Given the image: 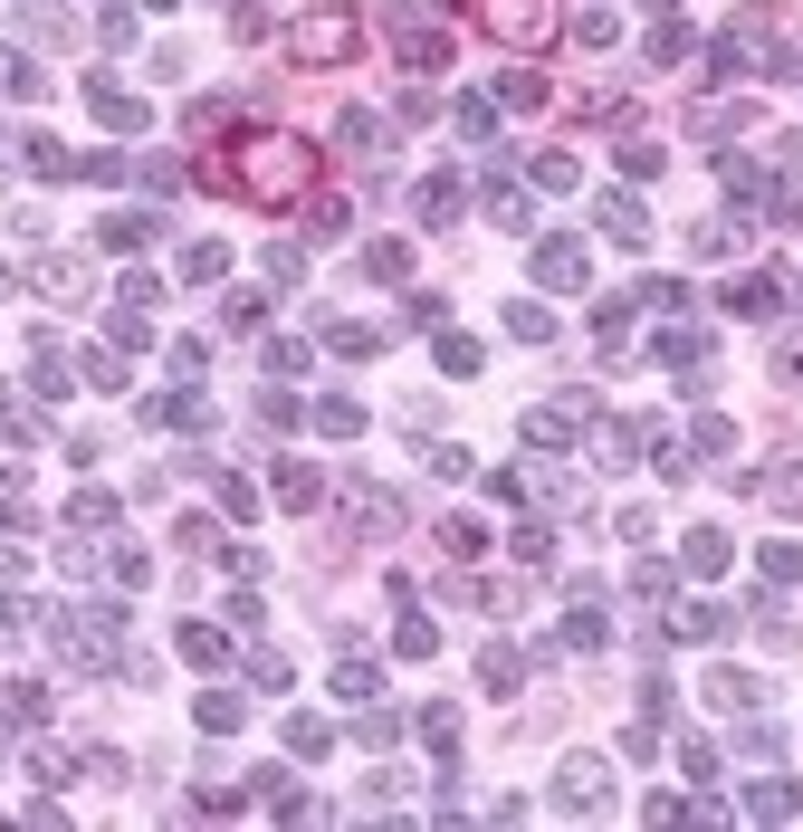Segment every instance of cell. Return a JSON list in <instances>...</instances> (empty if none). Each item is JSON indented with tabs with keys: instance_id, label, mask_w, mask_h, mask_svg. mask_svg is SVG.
<instances>
[{
	"instance_id": "36",
	"label": "cell",
	"mask_w": 803,
	"mask_h": 832,
	"mask_svg": "<svg viewBox=\"0 0 803 832\" xmlns=\"http://www.w3.org/2000/svg\"><path fill=\"white\" fill-rule=\"evenodd\" d=\"M0 469H10V459H0Z\"/></svg>"
},
{
	"instance_id": "11",
	"label": "cell",
	"mask_w": 803,
	"mask_h": 832,
	"mask_svg": "<svg viewBox=\"0 0 803 832\" xmlns=\"http://www.w3.org/2000/svg\"><path fill=\"white\" fill-rule=\"evenodd\" d=\"M708 699H717V709H756L765 680H746V670H708Z\"/></svg>"
},
{
	"instance_id": "35",
	"label": "cell",
	"mask_w": 803,
	"mask_h": 832,
	"mask_svg": "<svg viewBox=\"0 0 803 832\" xmlns=\"http://www.w3.org/2000/svg\"><path fill=\"white\" fill-rule=\"evenodd\" d=\"M239 717H249V709H239L230 690H211V699H201V727H239Z\"/></svg>"
},
{
	"instance_id": "23",
	"label": "cell",
	"mask_w": 803,
	"mask_h": 832,
	"mask_svg": "<svg viewBox=\"0 0 803 832\" xmlns=\"http://www.w3.org/2000/svg\"><path fill=\"white\" fill-rule=\"evenodd\" d=\"M680 632H688V642H717V632H727V613H717V603H688Z\"/></svg>"
},
{
	"instance_id": "28",
	"label": "cell",
	"mask_w": 803,
	"mask_h": 832,
	"mask_svg": "<svg viewBox=\"0 0 803 832\" xmlns=\"http://www.w3.org/2000/svg\"><path fill=\"white\" fill-rule=\"evenodd\" d=\"M287 746L297 756H326V717H287Z\"/></svg>"
},
{
	"instance_id": "25",
	"label": "cell",
	"mask_w": 803,
	"mask_h": 832,
	"mask_svg": "<svg viewBox=\"0 0 803 832\" xmlns=\"http://www.w3.org/2000/svg\"><path fill=\"white\" fill-rule=\"evenodd\" d=\"M374 690H383V670H364V661L335 670V699H374Z\"/></svg>"
},
{
	"instance_id": "12",
	"label": "cell",
	"mask_w": 803,
	"mask_h": 832,
	"mask_svg": "<svg viewBox=\"0 0 803 832\" xmlns=\"http://www.w3.org/2000/svg\"><path fill=\"white\" fill-rule=\"evenodd\" d=\"M153 230H163V220H153V211H116V220H106V230H96V239H106V249H143V239H153Z\"/></svg>"
},
{
	"instance_id": "24",
	"label": "cell",
	"mask_w": 803,
	"mask_h": 832,
	"mask_svg": "<svg viewBox=\"0 0 803 832\" xmlns=\"http://www.w3.org/2000/svg\"><path fill=\"white\" fill-rule=\"evenodd\" d=\"M220 268H230V259H220V239H191V249H182V278H220Z\"/></svg>"
},
{
	"instance_id": "33",
	"label": "cell",
	"mask_w": 803,
	"mask_h": 832,
	"mask_svg": "<svg viewBox=\"0 0 803 832\" xmlns=\"http://www.w3.org/2000/svg\"><path fill=\"white\" fill-rule=\"evenodd\" d=\"M68 517H77V526H116V498H106V488H87V498H77Z\"/></svg>"
},
{
	"instance_id": "5",
	"label": "cell",
	"mask_w": 803,
	"mask_h": 832,
	"mask_svg": "<svg viewBox=\"0 0 803 832\" xmlns=\"http://www.w3.org/2000/svg\"><path fill=\"white\" fill-rule=\"evenodd\" d=\"M555 804H565V813H603V804H613V775H603V756H574L565 775H555Z\"/></svg>"
},
{
	"instance_id": "8",
	"label": "cell",
	"mask_w": 803,
	"mask_h": 832,
	"mask_svg": "<svg viewBox=\"0 0 803 832\" xmlns=\"http://www.w3.org/2000/svg\"><path fill=\"white\" fill-rule=\"evenodd\" d=\"M87 106H96V116H106V125H116V135H135V125H143V96L106 87V77H96V87H87Z\"/></svg>"
},
{
	"instance_id": "7",
	"label": "cell",
	"mask_w": 803,
	"mask_h": 832,
	"mask_svg": "<svg viewBox=\"0 0 803 832\" xmlns=\"http://www.w3.org/2000/svg\"><path fill=\"white\" fill-rule=\"evenodd\" d=\"M536 278L545 287H584V239H545V249H536Z\"/></svg>"
},
{
	"instance_id": "19",
	"label": "cell",
	"mask_w": 803,
	"mask_h": 832,
	"mask_svg": "<svg viewBox=\"0 0 803 832\" xmlns=\"http://www.w3.org/2000/svg\"><path fill=\"white\" fill-rule=\"evenodd\" d=\"M402 268H412V249H402V239H374V249H364V278H402Z\"/></svg>"
},
{
	"instance_id": "2",
	"label": "cell",
	"mask_w": 803,
	"mask_h": 832,
	"mask_svg": "<svg viewBox=\"0 0 803 832\" xmlns=\"http://www.w3.org/2000/svg\"><path fill=\"white\" fill-rule=\"evenodd\" d=\"M355 39H364L355 10H326V20H297L287 48H297V68H335V58H355Z\"/></svg>"
},
{
	"instance_id": "16",
	"label": "cell",
	"mask_w": 803,
	"mask_h": 832,
	"mask_svg": "<svg viewBox=\"0 0 803 832\" xmlns=\"http://www.w3.org/2000/svg\"><path fill=\"white\" fill-rule=\"evenodd\" d=\"M412 201H422V220H449V211H459V182H449V172H430Z\"/></svg>"
},
{
	"instance_id": "4",
	"label": "cell",
	"mask_w": 803,
	"mask_h": 832,
	"mask_svg": "<svg viewBox=\"0 0 803 832\" xmlns=\"http://www.w3.org/2000/svg\"><path fill=\"white\" fill-rule=\"evenodd\" d=\"M393 48H402V68H440V58H449V29L422 20V10H393Z\"/></svg>"
},
{
	"instance_id": "14",
	"label": "cell",
	"mask_w": 803,
	"mask_h": 832,
	"mask_svg": "<svg viewBox=\"0 0 803 832\" xmlns=\"http://www.w3.org/2000/svg\"><path fill=\"white\" fill-rule=\"evenodd\" d=\"M746 813H756V823H784V813H794V785H784V775H765V785L746 794Z\"/></svg>"
},
{
	"instance_id": "3",
	"label": "cell",
	"mask_w": 803,
	"mask_h": 832,
	"mask_svg": "<svg viewBox=\"0 0 803 832\" xmlns=\"http://www.w3.org/2000/svg\"><path fill=\"white\" fill-rule=\"evenodd\" d=\"M488 29L507 48H545L555 39V0H488Z\"/></svg>"
},
{
	"instance_id": "29",
	"label": "cell",
	"mask_w": 803,
	"mask_h": 832,
	"mask_svg": "<svg viewBox=\"0 0 803 832\" xmlns=\"http://www.w3.org/2000/svg\"><path fill=\"white\" fill-rule=\"evenodd\" d=\"M440 374H478V345H469V335H440Z\"/></svg>"
},
{
	"instance_id": "1",
	"label": "cell",
	"mask_w": 803,
	"mask_h": 832,
	"mask_svg": "<svg viewBox=\"0 0 803 832\" xmlns=\"http://www.w3.org/2000/svg\"><path fill=\"white\" fill-rule=\"evenodd\" d=\"M230 182L249 191V201H297V191L316 182V153L297 135H249V143H239V164H230Z\"/></svg>"
},
{
	"instance_id": "21",
	"label": "cell",
	"mask_w": 803,
	"mask_h": 832,
	"mask_svg": "<svg viewBox=\"0 0 803 832\" xmlns=\"http://www.w3.org/2000/svg\"><path fill=\"white\" fill-rule=\"evenodd\" d=\"M698 355H708V335H698V326H670L661 335V364H698Z\"/></svg>"
},
{
	"instance_id": "15",
	"label": "cell",
	"mask_w": 803,
	"mask_h": 832,
	"mask_svg": "<svg viewBox=\"0 0 803 832\" xmlns=\"http://www.w3.org/2000/svg\"><path fill=\"white\" fill-rule=\"evenodd\" d=\"M488 220H497V230H526V191L517 182H488Z\"/></svg>"
},
{
	"instance_id": "22",
	"label": "cell",
	"mask_w": 803,
	"mask_h": 832,
	"mask_svg": "<svg viewBox=\"0 0 803 832\" xmlns=\"http://www.w3.org/2000/svg\"><path fill=\"white\" fill-rule=\"evenodd\" d=\"M316 430H335V440H345V430H364V403H345V393H335V403H316Z\"/></svg>"
},
{
	"instance_id": "30",
	"label": "cell",
	"mask_w": 803,
	"mask_h": 832,
	"mask_svg": "<svg viewBox=\"0 0 803 832\" xmlns=\"http://www.w3.org/2000/svg\"><path fill=\"white\" fill-rule=\"evenodd\" d=\"M459 135H478V143L497 135V106H488V96H469V106H459Z\"/></svg>"
},
{
	"instance_id": "18",
	"label": "cell",
	"mask_w": 803,
	"mask_h": 832,
	"mask_svg": "<svg viewBox=\"0 0 803 832\" xmlns=\"http://www.w3.org/2000/svg\"><path fill=\"white\" fill-rule=\"evenodd\" d=\"M182 651H191V661H201V670H211V661H230V642H220L211 622H182Z\"/></svg>"
},
{
	"instance_id": "27",
	"label": "cell",
	"mask_w": 803,
	"mask_h": 832,
	"mask_svg": "<svg viewBox=\"0 0 803 832\" xmlns=\"http://www.w3.org/2000/svg\"><path fill=\"white\" fill-rule=\"evenodd\" d=\"M507 335H526V345H545V335H555V316H545V307H507Z\"/></svg>"
},
{
	"instance_id": "9",
	"label": "cell",
	"mask_w": 803,
	"mask_h": 832,
	"mask_svg": "<svg viewBox=\"0 0 803 832\" xmlns=\"http://www.w3.org/2000/svg\"><path fill=\"white\" fill-rule=\"evenodd\" d=\"M603 230H613L622 249H641V239H651V220H641V201H632V191H603Z\"/></svg>"
},
{
	"instance_id": "6",
	"label": "cell",
	"mask_w": 803,
	"mask_h": 832,
	"mask_svg": "<svg viewBox=\"0 0 803 832\" xmlns=\"http://www.w3.org/2000/svg\"><path fill=\"white\" fill-rule=\"evenodd\" d=\"M717 307H727V316H746V326H765V316L784 307V287H775V278H736L727 297H717Z\"/></svg>"
},
{
	"instance_id": "34",
	"label": "cell",
	"mask_w": 803,
	"mask_h": 832,
	"mask_svg": "<svg viewBox=\"0 0 803 832\" xmlns=\"http://www.w3.org/2000/svg\"><path fill=\"white\" fill-rule=\"evenodd\" d=\"M430 459V478H469V450H459V440H440V450H422Z\"/></svg>"
},
{
	"instance_id": "17",
	"label": "cell",
	"mask_w": 803,
	"mask_h": 832,
	"mask_svg": "<svg viewBox=\"0 0 803 832\" xmlns=\"http://www.w3.org/2000/svg\"><path fill=\"white\" fill-rule=\"evenodd\" d=\"M727 565V536H717V526H698V536H688V574H717Z\"/></svg>"
},
{
	"instance_id": "13",
	"label": "cell",
	"mask_w": 803,
	"mask_h": 832,
	"mask_svg": "<svg viewBox=\"0 0 803 832\" xmlns=\"http://www.w3.org/2000/svg\"><path fill=\"white\" fill-rule=\"evenodd\" d=\"M39 297H87V259H39Z\"/></svg>"
},
{
	"instance_id": "31",
	"label": "cell",
	"mask_w": 803,
	"mask_h": 832,
	"mask_svg": "<svg viewBox=\"0 0 803 832\" xmlns=\"http://www.w3.org/2000/svg\"><path fill=\"white\" fill-rule=\"evenodd\" d=\"M278 498H287V507H307V498H316V469H297V459H287V469H278Z\"/></svg>"
},
{
	"instance_id": "10",
	"label": "cell",
	"mask_w": 803,
	"mask_h": 832,
	"mask_svg": "<svg viewBox=\"0 0 803 832\" xmlns=\"http://www.w3.org/2000/svg\"><path fill=\"white\" fill-rule=\"evenodd\" d=\"M478 680H488V690L507 699V690H517V680H526V651H507V642H488V651H478Z\"/></svg>"
},
{
	"instance_id": "26",
	"label": "cell",
	"mask_w": 803,
	"mask_h": 832,
	"mask_svg": "<svg viewBox=\"0 0 803 832\" xmlns=\"http://www.w3.org/2000/svg\"><path fill=\"white\" fill-rule=\"evenodd\" d=\"M478 546H488V536H478V517H449V526H440V555H478Z\"/></svg>"
},
{
	"instance_id": "20",
	"label": "cell",
	"mask_w": 803,
	"mask_h": 832,
	"mask_svg": "<svg viewBox=\"0 0 803 832\" xmlns=\"http://www.w3.org/2000/svg\"><path fill=\"white\" fill-rule=\"evenodd\" d=\"M335 135H345V153H364V164H374V153H383V125H374V116H345V125H335Z\"/></svg>"
},
{
	"instance_id": "32",
	"label": "cell",
	"mask_w": 803,
	"mask_h": 832,
	"mask_svg": "<svg viewBox=\"0 0 803 832\" xmlns=\"http://www.w3.org/2000/svg\"><path fill=\"white\" fill-rule=\"evenodd\" d=\"M507 546H517V565H545V555H555V536H545V526H517Z\"/></svg>"
}]
</instances>
